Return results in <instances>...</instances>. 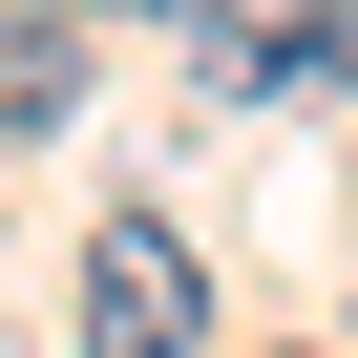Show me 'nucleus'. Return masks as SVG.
Segmentation results:
<instances>
[{"label": "nucleus", "mask_w": 358, "mask_h": 358, "mask_svg": "<svg viewBox=\"0 0 358 358\" xmlns=\"http://www.w3.org/2000/svg\"><path fill=\"white\" fill-rule=\"evenodd\" d=\"M190 316H211V274H190L169 211H106L85 232V358H190Z\"/></svg>", "instance_id": "1"}, {"label": "nucleus", "mask_w": 358, "mask_h": 358, "mask_svg": "<svg viewBox=\"0 0 358 358\" xmlns=\"http://www.w3.org/2000/svg\"><path fill=\"white\" fill-rule=\"evenodd\" d=\"M85 106V22H43V0H0V148H43Z\"/></svg>", "instance_id": "2"}, {"label": "nucleus", "mask_w": 358, "mask_h": 358, "mask_svg": "<svg viewBox=\"0 0 358 358\" xmlns=\"http://www.w3.org/2000/svg\"><path fill=\"white\" fill-rule=\"evenodd\" d=\"M316 85H358V0H316V22H295V106Z\"/></svg>", "instance_id": "3"}, {"label": "nucleus", "mask_w": 358, "mask_h": 358, "mask_svg": "<svg viewBox=\"0 0 358 358\" xmlns=\"http://www.w3.org/2000/svg\"><path fill=\"white\" fill-rule=\"evenodd\" d=\"M169 22H190V43H253V22H295V0H169Z\"/></svg>", "instance_id": "4"}, {"label": "nucleus", "mask_w": 358, "mask_h": 358, "mask_svg": "<svg viewBox=\"0 0 358 358\" xmlns=\"http://www.w3.org/2000/svg\"><path fill=\"white\" fill-rule=\"evenodd\" d=\"M43 22H106V0H43Z\"/></svg>", "instance_id": "5"}, {"label": "nucleus", "mask_w": 358, "mask_h": 358, "mask_svg": "<svg viewBox=\"0 0 358 358\" xmlns=\"http://www.w3.org/2000/svg\"><path fill=\"white\" fill-rule=\"evenodd\" d=\"M0 358H22V337H0Z\"/></svg>", "instance_id": "6"}]
</instances>
